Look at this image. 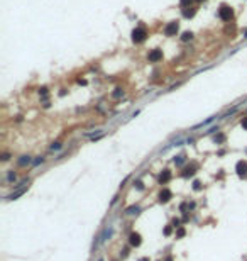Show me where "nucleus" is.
<instances>
[{
	"label": "nucleus",
	"mask_w": 247,
	"mask_h": 261,
	"mask_svg": "<svg viewBox=\"0 0 247 261\" xmlns=\"http://www.w3.org/2000/svg\"><path fill=\"white\" fill-rule=\"evenodd\" d=\"M191 39H193V32H190V31L183 32V36H181V41H183V43H188V41H191Z\"/></svg>",
	"instance_id": "f8f14e48"
},
{
	"label": "nucleus",
	"mask_w": 247,
	"mask_h": 261,
	"mask_svg": "<svg viewBox=\"0 0 247 261\" xmlns=\"http://www.w3.org/2000/svg\"><path fill=\"white\" fill-rule=\"evenodd\" d=\"M245 37H247V32H245Z\"/></svg>",
	"instance_id": "c85d7f7f"
},
{
	"label": "nucleus",
	"mask_w": 247,
	"mask_h": 261,
	"mask_svg": "<svg viewBox=\"0 0 247 261\" xmlns=\"http://www.w3.org/2000/svg\"><path fill=\"white\" fill-rule=\"evenodd\" d=\"M235 168H237L239 176H245V173H247V163H245V161H239Z\"/></svg>",
	"instance_id": "423d86ee"
},
{
	"label": "nucleus",
	"mask_w": 247,
	"mask_h": 261,
	"mask_svg": "<svg viewBox=\"0 0 247 261\" xmlns=\"http://www.w3.org/2000/svg\"><path fill=\"white\" fill-rule=\"evenodd\" d=\"M183 15H185V17H193L195 9H191V7H185V9H183Z\"/></svg>",
	"instance_id": "ddd939ff"
},
{
	"label": "nucleus",
	"mask_w": 247,
	"mask_h": 261,
	"mask_svg": "<svg viewBox=\"0 0 247 261\" xmlns=\"http://www.w3.org/2000/svg\"><path fill=\"white\" fill-rule=\"evenodd\" d=\"M5 180L9 181V183H14V181L17 180V175H15V171H12V170H10V171H7V178H5Z\"/></svg>",
	"instance_id": "9b49d317"
},
{
	"label": "nucleus",
	"mask_w": 247,
	"mask_h": 261,
	"mask_svg": "<svg viewBox=\"0 0 247 261\" xmlns=\"http://www.w3.org/2000/svg\"><path fill=\"white\" fill-rule=\"evenodd\" d=\"M240 124H242V127H244V129L247 131V115H245L244 119H242V122H240Z\"/></svg>",
	"instance_id": "5701e85b"
},
{
	"label": "nucleus",
	"mask_w": 247,
	"mask_h": 261,
	"mask_svg": "<svg viewBox=\"0 0 247 261\" xmlns=\"http://www.w3.org/2000/svg\"><path fill=\"white\" fill-rule=\"evenodd\" d=\"M63 148V144L59 143V141H56V143H53L51 146H49V149H51V151H58V149H61Z\"/></svg>",
	"instance_id": "dca6fc26"
},
{
	"label": "nucleus",
	"mask_w": 247,
	"mask_h": 261,
	"mask_svg": "<svg viewBox=\"0 0 247 261\" xmlns=\"http://www.w3.org/2000/svg\"><path fill=\"white\" fill-rule=\"evenodd\" d=\"M147 60L151 61V63H157V61H161L162 60V51L161 49H152V51L147 55Z\"/></svg>",
	"instance_id": "20e7f679"
},
{
	"label": "nucleus",
	"mask_w": 247,
	"mask_h": 261,
	"mask_svg": "<svg viewBox=\"0 0 247 261\" xmlns=\"http://www.w3.org/2000/svg\"><path fill=\"white\" fill-rule=\"evenodd\" d=\"M174 163H178V164L185 163V156H178V159H174Z\"/></svg>",
	"instance_id": "412c9836"
},
{
	"label": "nucleus",
	"mask_w": 247,
	"mask_h": 261,
	"mask_svg": "<svg viewBox=\"0 0 247 261\" xmlns=\"http://www.w3.org/2000/svg\"><path fill=\"white\" fill-rule=\"evenodd\" d=\"M137 212H139V207H137V205H132V207H129V209L125 210V214H127V215H134V214H137Z\"/></svg>",
	"instance_id": "2eb2a0df"
},
{
	"label": "nucleus",
	"mask_w": 247,
	"mask_h": 261,
	"mask_svg": "<svg viewBox=\"0 0 247 261\" xmlns=\"http://www.w3.org/2000/svg\"><path fill=\"white\" fill-rule=\"evenodd\" d=\"M32 163V158H31V156H26V154H24V156H20V158L17 159V164H19V166H27V164H31Z\"/></svg>",
	"instance_id": "0eeeda50"
},
{
	"label": "nucleus",
	"mask_w": 247,
	"mask_h": 261,
	"mask_svg": "<svg viewBox=\"0 0 247 261\" xmlns=\"http://www.w3.org/2000/svg\"><path fill=\"white\" fill-rule=\"evenodd\" d=\"M191 2H193V0H179L181 7H190V5H191Z\"/></svg>",
	"instance_id": "aec40b11"
},
{
	"label": "nucleus",
	"mask_w": 247,
	"mask_h": 261,
	"mask_svg": "<svg viewBox=\"0 0 247 261\" xmlns=\"http://www.w3.org/2000/svg\"><path fill=\"white\" fill-rule=\"evenodd\" d=\"M39 93L43 95V97H46V95H48V88H46V86H43V88L39 90Z\"/></svg>",
	"instance_id": "4be33fe9"
},
{
	"label": "nucleus",
	"mask_w": 247,
	"mask_h": 261,
	"mask_svg": "<svg viewBox=\"0 0 247 261\" xmlns=\"http://www.w3.org/2000/svg\"><path fill=\"white\" fill-rule=\"evenodd\" d=\"M159 197H161V200H169V198H171V192H169V190L168 188H164V190H162V192H161V195H159Z\"/></svg>",
	"instance_id": "4468645a"
},
{
	"label": "nucleus",
	"mask_w": 247,
	"mask_h": 261,
	"mask_svg": "<svg viewBox=\"0 0 247 261\" xmlns=\"http://www.w3.org/2000/svg\"><path fill=\"white\" fill-rule=\"evenodd\" d=\"M164 234H166V236L171 234V227H166V229H164Z\"/></svg>",
	"instance_id": "393cba45"
},
{
	"label": "nucleus",
	"mask_w": 247,
	"mask_h": 261,
	"mask_svg": "<svg viewBox=\"0 0 247 261\" xmlns=\"http://www.w3.org/2000/svg\"><path fill=\"white\" fill-rule=\"evenodd\" d=\"M122 95H124V90H122V88H115V92H114V97H115V98L122 97Z\"/></svg>",
	"instance_id": "a211bd4d"
},
{
	"label": "nucleus",
	"mask_w": 247,
	"mask_h": 261,
	"mask_svg": "<svg viewBox=\"0 0 247 261\" xmlns=\"http://www.w3.org/2000/svg\"><path fill=\"white\" fill-rule=\"evenodd\" d=\"M219 17H220L222 20H225V22H229V20L234 17V10H232V7H229V5H222L220 9H219Z\"/></svg>",
	"instance_id": "f03ea898"
},
{
	"label": "nucleus",
	"mask_w": 247,
	"mask_h": 261,
	"mask_svg": "<svg viewBox=\"0 0 247 261\" xmlns=\"http://www.w3.org/2000/svg\"><path fill=\"white\" fill-rule=\"evenodd\" d=\"M27 192V186H22V188H17L15 192H12L10 195L5 197V200H15V198H19L20 195H24V193Z\"/></svg>",
	"instance_id": "39448f33"
},
{
	"label": "nucleus",
	"mask_w": 247,
	"mask_h": 261,
	"mask_svg": "<svg viewBox=\"0 0 247 261\" xmlns=\"http://www.w3.org/2000/svg\"><path fill=\"white\" fill-rule=\"evenodd\" d=\"M98 261H103V259H98Z\"/></svg>",
	"instance_id": "cd10ccee"
},
{
	"label": "nucleus",
	"mask_w": 247,
	"mask_h": 261,
	"mask_svg": "<svg viewBox=\"0 0 247 261\" xmlns=\"http://www.w3.org/2000/svg\"><path fill=\"white\" fill-rule=\"evenodd\" d=\"M129 241H131L132 246H139V244H141V236L137 234V232H132L131 236H129Z\"/></svg>",
	"instance_id": "6e6552de"
},
{
	"label": "nucleus",
	"mask_w": 247,
	"mask_h": 261,
	"mask_svg": "<svg viewBox=\"0 0 247 261\" xmlns=\"http://www.w3.org/2000/svg\"><path fill=\"white\" fill-rule=\"evenodd\" d=\"M9 158H10V156H9V154H7V153H5V154H2V159H3V161H7V159H9Z\"/></svg>",
	"instance_id": "a878e982"
},
{
	"label": "nucleus",
	"mask_w": 247,
	"mask_h": 261,
	"mask_svg": "<svg viewBox=\"0 0 247 261\" xmlns=\"http://www.w3.org/2000/svg\"><path fill=\"white\" fill-rule=\"evenodd\" d=\"M44 163V156H37V158L32 161V166H39V164Z\"/></svg>",
	"instance_id": "f3484780"
},
{
	"label": "nucleus",
	"mask_w": 247,
	"mask_h": 261,
	"mask_svg": "<svg viewBox=\"0 0 247 261\" xmlns=\"http://www.w3.org/2000/svg\"><path fill=\"white\" fill-rule=\"evenodd\" d=\"M169 180H171V173L168 171V170H164V173H161V175H159V183L164 185L166 181H169Z\"/></svg>",
	"instance_id": "1a4fd4ad"
},
{
	"label": "nucleus",
	"mask_w": 247,
	"mask_h": 261,
	"mask_svg": "<svg viewBox=\"0 0 247 261\" xmlns=\"http://www.w3.org/2000/svg\"><path fill=\"white\" fill-rule=\"evenodd\" d=\"M224 141H225V136H224V134H219V136H215V143H217V144L224 143Z\"/></svg>",
	"instance_id": "6ab92c4d"
},
{
	"label": "nucleus",
	"mask_w": 247,
	"mask_h": 261,
	"mask_svg": "<svg viewBox=\"0 0 247 261\" xmlns=\"http://www.w3.org/2000/svg\"><path fill=\"white\" fill-rule=\"evenodd\" d=\"M179 31V22L178 20H173V22H169L168 26L164 27V34L166 36H176Z\"/></svg>",
	"instance_id": "7ed1b4c3"
},
{
	"label": "nucleus",
	"mask_w": 247,
	"mask_h": 261,
	"mask_svg": "<svg viewBox=\"0 0 247 261\" xmlns=\"http://www.w3.org/2000/svg\"><path fill=\"white\" fill-rule=\"evenodd\" d=\"M198 2H203V0H198Z\"/></svg>",
	"instance_id": "bb28decb"
},
{
	"label": "nucleus",
	"mask_w": 247,
	"mask_h": 261,
	"mask_svg": "<svg viewBox=\"0 0 247 261\" xmlns=\"http://www.w3.org/2000/svg\"><path fill=\"white\" fill-rule=\"evenodd\" d=\"M112 232H114V229H112V227H107V229L103 231V234H102V238H100V241H102V243H105L107 239L112 236Z\"/></svg>",
	"instance_id": "9d476101"
},
{
	"label": "nucleus",
	"mask_w": 247,
	"mask_h": 261,
	"mask_svg": "<svg viewBox=\"0 0 247 261\" xmlns=\"http://www.w3.org/2000/svg\"><path fill=\"white\" fill-rule=\"evenodd\" d=\"M178 238H181V236H185V229H183V227H179V231H178Z\"/></svg>",
	"instance_id": "b1692460"
},
{
	"label": "nucleus",
	"mask_w": 247,
	"mask_h": 261,
	"mask_svg": "<svg viewBox=\"0 0 247 261\" xmlns=\"http://www.w3.org/2000/svg\"><path fill=\"white\" fill-rule=\"evenodd\" d=\"M147 39V31H146L144 27H136L132 31V41L136 44H141V43H144V41Z\"/></svg>",
	"instance_id": "f257e3e1"
}]
</instances>
